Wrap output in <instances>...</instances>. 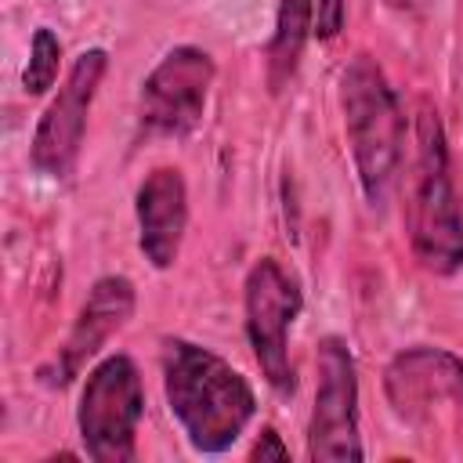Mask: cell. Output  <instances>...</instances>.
Wrapping results in <instances>:
<instances>
[{"mask_svg": "<svg viewBox=\"0 0 463 463\" xmlns=\"http://www.w3.org/2000/svg\"><path fill=\"white\" fill-rule=\"evenodd\" d=\"M163 387L170 412L195 452H228L257 412L253 387L221 354L170 336L163 340Z\"/></svg>", "mask_w": 463, "mask_h": 463, "instance_id": "obj_1", "label": "cell"}, {"mask_svg": "<svg viewBox=\"0 0 463 463\" xmlns=\"http://www.w3.org/2000/svg\"><path fill=\"white\" fill-rule=\"evenodd\" d=\"M340 109H344V130L354 156L358 184L369 199V206H383L398 166H402V145H405V116L398 105L394 87L387 83L383 69L369 54H354L340 72Z\"/></svg>", "mask_w": 463, "mask_h": 463, "instance_id": "obj_2", "label": "cell"}, {"mask_svg": "<svg viewBox=\"0 0 463 463\" xmlns=\"http://www.w3.org/2000/svg\"><path fill=\"white\" fill-rule=\"evenodd\" d=\"M409 246L416 260L434 275H456L463 268V210L452 184L445 127L430 101H420L416 109V174H412V199H409Z\"/></svg>", "mask_w": 463, "mask_h": 463, "instance_id": "obj_3", "label": "cell"}, {"mask_svg": "<svg viewBox=\"0 0 463 463\" xmlns=\"http://www.w3.org/2000/svg\"><path fill=\"white\" fill-rule=\"evenodd\" d=\"M141 412H145V387L134 358L127 354L101 358L87 373L76 409V427L87 456L94 463H130Z\"/></svg>", "mask_w": 463, "mask_h": 463, "instance_id": "obj_4", "label": "cell"}, {"mask_svg": "<svg viewBox=\"0 0 463 463\" xmlns=\"http://www.w3.org/2000/svg\"><path fill=\"white\" fill-rule=\"evenodd\" d=\"M242 307H246V336L250 347L257 354V365L264 373V380L275 391H293L297 376H293V362H289V326L300 315V286L297 279L275 260V257H260L242 286Z\"/></svg>", "mask_w": 463, "mask_h": 463, "instance_id": "obj_5", "label": "cell"}, {"mask_svg": "<svg viewBox=\"0 0 463 463\" xmlns=\"http://www.w3.org/2000/svg\"><path fill=\"white\" fill-rule=\"evenodd\" d=\"M217 69L203 47L181 43L159 58L145 76L137 98V123L148 137H184L203 123L210 83Z\"/></svg>", "mask_w": 463, "mask_h": 463, "instance_id": "obj_6", "label": "cell"}, {"mask_svg": "<svg viewBox=\"0 0 463 463\" xmlns=\"http://www.w3.org/2000/svg\"><path fill=\"white\" fill-rule=\"evenodd\" d=\"M318 387L307 420V456L322 463H358L362 438H358V376L351 347L340 336H326L315 354Z\"/></svg>", "mask_w": 463, "mask_h": 463, "instance_id": "obj_7", "label": "cell"}, {"mask_svg": "<svg viewBox=\"0 0 463 463\" xmlns=\"http://www.w3.org/2000/svg\"><path fill=\"white\" fill-rule=\"evenodd\" d=\"M109 69V54L101 47L83 51L65 83L58 87L54 101L47 105V112L36 123L33 145H29V163L47 174V177H69L87 134V116H90V101L101 87V76Z\"/></svg>", "mask_w": 463, "mask_h": 463, "instance_id": "obj_8", "label": "cell"}, {"mask_svg": "<svg viewBox=\"0 0 463 463\" xmlns=\"http://www.w3.org/2000/svg\"><path fill=\"white\" fill-rule=\"evenodd\" d=\"M134 300H137V293L127 275H101L90 286L65 344L58 347L51 365L40 369V380L47 387H65L69 380H76L80 369L109 344V336L127 326V318L134 315Z\"/></svg>", "mask_w": 463, "mask_h": 463, "instance_id": "obj_9", "label": "cell"}, {"mask_svg": "<svg viewBox=\"0 0 463 463\" xmlns=\"http://www.w3.org/2000/svg\"><path fill=\"white\" fill-rule=\"evenodd\" d=\"M387 402L409 423L427 420L441 402H452L463 412V358L445 347H409L383 373Z\"/></svg>", "mask_w": 463, "mask_h": 463, "instance_id": "obj_10", "label": "cell"}, {"mask_svg": "<svg viewBox=\"0 0 463 463\" xmlns=\"http://www.w3.org/2000/svg\"><path fill=\"white\" fill-rule=\"evenodd\" d=\"M137 246L152 268H170L181 253V239L188 228V188L181 170L156 166L145 174L137 188Z\"/></svg>", "mask_w": 463, "mask_h": 463, "instance_id": "obj_11", "label": "cell"}, {"mask_svg": "<svg viewBox=\"0 0 463 463\" xmlns=\"http://www.w3.org/2000/svg\"><path fill=\"white\" fill-rule=\"evenodd\" d=\"M311 25H315V0H279L275 33L268 43V83L275 94L297 72V61L311 36Z\"/></svg>", "mask_w": 463, "mask_h": 463, "instance_id": "obj_12", "label": "cell"}, {"mask_svg": "<svg viewBox=\"0 0 463 463\" xmlns=\"http://www.w3.org/2000/svg\"><path fill=\"white\" fill-rule=\"evenodd\" d=\"M58 65H61V43L47 25H40L33 33L29 61H25V72H22V90L25 94H43L47 87H54Z\"/></svg>", "mask_w": 463, "mask_h": 463, "instance_id": "obj_13", "label": "cell"}, {"mask_svg": "<svg viewBox=\"0 0 463 463\" xmlns=\"http://www.w3.org/2000/svg\"><path fill=\"white\" fill-rule=\"evenodd\" d=\"M344 18H347L344 0H315V25H311V33L318 40H333L344 29Z\"/></svg>", "mask_w": 463, "mask_h": 463, "instance_id": "obj_14", "label": "cell"}, {"mask_svg": "<svg viewBox=\"0 0 463 463\" xmlns=\"http://www.w3.org/2000/svg\"><path fill=\"white\" fill-rule=\"evenodd\" d=\"M250 459H260V463H264V459H279V463H282V459H289V449H286V441L279 438L275 427H264L260 438H257L253 449H250Z\"/></svg>", "mask_w": 463, "mask_h": 463, "instance_id": "obj_15", "label": "cell"}, {"mask_svg": "<svg viewBox=\"0 0 463 463\" xmlns=\"http://www.w3.org/2000/svg\"><path fill=\"white\" fill-rule=\"evenodd\" d=\"M394 11H416L420 7V0H387Z\"/></svg>", "mask_w": 463, "mask_h": 463, "instance_id": "obj_16", "label": "cell"}]
</instances>
